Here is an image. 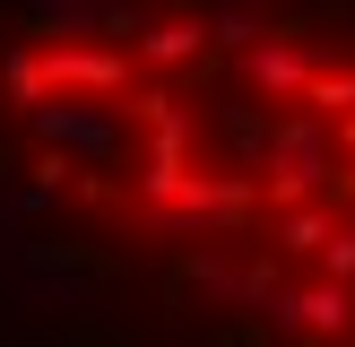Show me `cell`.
<instances>
[{
    "mask_svg": "<svg viewBox=\"0 0 355 347\" xmlns=\"http://www.w3.org/2000/svg\"><path fill=\"white\" fill-rule=\"evenodd\" d=\"M35 61H44V87H96V96L130 87V61H113V52H78V44H52V52H35Z\"/></svg>",
    "mask_w": 355,
    "mask_h": 347,
    "instance_id": "obj_1",
    "label": "cell"
},
{
    "mask_svg": "<svg viewBox=\"0 0 355 347\" xmlns=\"http://www.w3.org/2000/svg\"><path fill=\"white\" fill-rule=\"evenodd\" d=\"M35 130L69 148H113V113H87V104H35Z\"/></svg>",
    "mask_w": 355,
    "mask_h": 347,
    "instance_id": "obj_2",
    "label": "cell"
},
{
    "mask_svg": "<svg viewBox=\"0 0 355 347\" xmlns=\"http://www.w3.org/2000/svg\"><path fill=\"white\" fill-rule=\"evenodd\" d=\"M208 44V26L200 17H156V26H139V52H148L156 69H173V61H191V52Z\"/></svg>",
    "mask_w": 355,
    "mask_h": 347,
    "instance_id": "obj_3",
    "label": "cell"
},
{
    "mask_svg": "<svg viewBox=\"0 0 355 347\" xmlns=\"http://www.w3.org/2000/svg\"><path fill=\"white\" fill-rule=\"evenodd\" d=\"M286 321H304V330H321V339H338V330L355 321V295L347 287H312V295H295V304H277Z\"/></svg>",
    "mask_w": 355,
    "mask_h": 347,
    "instance_id": "obj_4",
    "label": "cell"
},
{
    "mask_svg": "<svg viewBox=\"0 0 355 347\" xmlns=\"http://www.w3.org/2000/svg\"><path fill=\"white\" fill-rule=\"evenodd\" d=\"M252 78L269 87V96H295V87L312 78V52H295V44H252Z\"/></svg>",
    "mask_w": 355,
    "mask_h": 347,
    "instance_id": "obj_5",
    "label": "cell"
},
{
    "mask_svg": "<svg viewBox=\"0 0 355 347\" xmlns=\"http://www.w3.org/2000/svg\"><path fill=\"white\" fill-rule=\"evenodd\" d=\"M295 104H304L312 121H338V113H355V69H312V78L295 87Z\"/></svg>",
    "mask_w": 355,
    "mask_h": 347,
    "instance_id": "obj_6",
    "label": "cell"
},
{
    "mask_svg": "<svg viewBox=\"0 0 355 347\" xmlns=\"http://www.w3.org/2000/svg\"><path fill=\"white\" fill-rule=\"evenodd\" d=\"M329 226H338L329 208H295V217L277 226V243H286V252H321V243H329Z\"/></svg>",
    "mask_w": 355,
    "mask_h": 347,
    "instance_id": "obj_7",
    "label": "cell"
},
{
    "mask_svg": "<svg viewBox=\"0 0 355 347\" xmlns=\"http://www.w3.org/2000/svg\"><path fill=\"white\" fill-rule=\"evenodd\" d=\"M35 26H61V35H87V26H96V0H35Z\"/></svg>",
    "mask_w": 355,
    "mask_h": 347,
    "instance_id": "obj_8",
    "label": "cell"
},
{
    "mask_svg": "<svg viewBox=\"0 0 355 347\" xmlns=\"http://www.w3.org/2000/svg\"><path fill=\"white\" fill-rule=\"evenodd\" d=\"M9 96H17V104H44V96H52V87H44V61H35V52H17V61H9Z\"/></svg>",
    "mask_w": 355,
    "mask_h": 347,
    "instance_id": "obj_9",
    "label": "cell"
},
{
    "mask_svg": "<svg viewBox=\"0 0 355 347\" xmlns=\"http://www.w3.org/2000/svg\"><path fill=\"white\" fill-rule=\"evenodd\" d=\"M321 269H329V278H355V226H329V243H321Z\"/></svg>",
    "mask_w": 355,
    "mask_h": 347,
    "instance_id": "obj_10",
    "label": "cell"
},
{
    "mask_svg": "<svg viewBox=\"0 0 355 347\" xmlns=\"http://www.w3.org/2000/svg\"><path fill=\"white\" fill-rule=\"evenodd\" d=\"M217 35H225V44H260V17H252V9H225Z\"/></svg>",
    "mask_w": 355,
    "mask_h": 347,
    "instance_id": "obj_11",
    "label": "cell"
},
{
    "mask_svg": "<svg viewBox=\"0 0 355 347\" xmlns=\"http://www.w3.org/2000/svg\"><path fill=\"white\" fill-rule=\"evenodd\" d=\"M338 139H347V148H355V113H338Z\"/></svg>",
    "mask_w": 355,
    "mask_h": 347,
    "instance_id": "obj_12",
    "label": "cell"
}]
</instances>
